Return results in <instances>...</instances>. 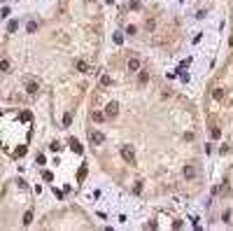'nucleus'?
<instances>
[{
  "mask_svg": "<svg viewBox=\"0 0 233 231\" xmlns=\"http://www.w3.org/2000/svg\"><path fill=\"white\" fill-rule=\"evenodd\" d=\"M77 70H79V72H91V68H89V63H86V61H77Z\"/></svg>",
  "mask_w": 233,
  "mask_h": 231,
  "instance_id": "nucleus-6",
  "label": "nucleus"
},
{
  "mask_svg": "<svg viewBox=\"0 0 233 231\" xmlns=\"http://www.w3.org/2000/svg\"><path fill=\"white\" fill-rule=\"evenodd\" d=\"M121 157H124L128 163H135V152H133V147L124 145V147H121Z\"/></svg>",
  "mask_w": 233,
  "mask_h": 231,
  "instance_id": "nucleus-1",
  "label": "nucleus"
},
{
  "mask_svg": "<svg viewBox=\"0 0 233 231\" xmlns=\"http://www.w3.org/2000/svg\"><path fill=\"white\" fill-rule=\"evenodd\" d=\"M33 222V213H26L23 215V224H30Z\"/></svg>",
  "mask_w": 233,
  "mask_h": 231,
  "instance_id": "nucleus-13",
  "label": "nucleus"
},
{
  "mask_svg": "<svg viewBox=\"0 0 233 231\" xmlns=\"http://www.w3.org/2000/svg\"><path fill=\"white\" fill-rule=\"evenodd\" d=\"M128 70H131V72L140 70V59H135V56H133V59H128Z\"/></svg>",
  "mask_w": 233,
  "mask_h": 231,
  "instance_id": "nucleus-5",
  "label": "nucleus"
},
{
  "mask_svg": "<svg viewBox=\"0 0 233 231\" xmlns=\"http://www.w3.org/2000/svg\"><path fill=\"white\" fill-rule=\"evenodd\" d=\"M116 112H119V105H116V103H110V105L105 107V115H107L110 119H112V117H116Z\"/></svg>",
  "mask_w": 233,
  "mask_h": 231,
  "instance_id": "nucleus-4",
  "label": "nucleus"
},
{
  "mask_svg": "<svg viewBox=\"0 0 233 231\" xmlns=\"http://www.w3.org/2000/svg\"><path fill=\"white\" fill-rule=\"evenodd\" d=\"M107 115H103V112H93V122H103Z\"/></svg>",
  "mask_w": 233,
  "mask_h": 231,
  "instance_id": "nucleus-10",
  "label": "nucleus"
},
{
  "mask_svg": "<svg viewBox=\"0 0 233 231\" xmlns=\"http://www.w3.org/2000/svg\"><path fill=\"white\" fill-rule=\"evenodd\" d=\"M63 124L70 126V124H72V115H65V117H63Z\"/></svg>",
  "mask_w": 233,
  "mask_h": 231,
  "instance_id": "nucleus-14",
  "label": "nucleus"
},
{
  "mask_svg": "<svg viewBox=\"0 0 233 231\" xmlns=\"http://www.w3.org/2000/svg\"><path fill=\"white\" fill-rule=\"evenodd\" d=\"M138 80H140V84H144V82L149 80V75H147L144 70H140V77H138Z\"/></svg>",
  "mask_w": 233,
  "mask_h": 231,
  "instance_id": "nucleus-12",
  "label": "nucleus"
},
{
  "mask_svg": "<svg viewBox=\"0 0 233 231\" xmlns=\"http://www.w3.org/2000/svg\"><path fill=\"white\" fill-rule=\"evenodd\" d=\"M37 89H40V84H37L35 80L26 77V91H28V93H37Z\"/></svg>",
  "mask_w": 233,
  "mask_h": 231,
  "instance_id": "nucleus-3",
  "label": "nucleus"
},
{
  "mask_svg": "<svg viewBox=\"0 0 233 231\" xmlns=\"http://www.w3.org/2000/svg\"><path fill=\"white\" fill-rule=\"evenodd\" d=\"M70 147H72V152H82V145H79L77 140H75V138L70 140Z\"/></svg>",
  "mask_w": 233,
  "mask_h": 231,
  "instance_id": "nucleus-9",
  "label": "nucleus"
},
{
  "mask_svg": "<svg viewBox=\"0 0 233 231\" xmlns=\"http://www.w3.org/2000/svg\"><path fill=\"white\" fill-rule=\"evenodd\" d=\"M100 84H103V87H110V84H112V77H110V75H103V77H100Z\"/></svg>",
  "mask_w": 233,
  "mask_h": 231,
  "instance_id": "nucleus-8",
  "label": "nucleus"
},
{
  "mask_svg": "<svg viewBox=\"0 0 233 231\" xmlns=\"http://www.w3.org/2000/svg\"><path fill=\"white\" fill-rule=\"evenodd\" d=\"M89 140L93 142V145H100V142H105V135L100 133V131H91V133H89Z\"/></svg>",
  "mask_w": 233,
  "mask_h": 231,
  "instance_id": "nucleus-2",
  "label": "nucleus"
},
{
  "mask_svg": "<svg viewBox=\"0 0 233 231\" xmlns=\"http://www.w3.org/2000/svg\"><path fill=\"white\" fill-rule=\"evenodd\" d=\"M194 175H196V168H194V166H187V168H184V178H194Z\"/></svg>",
  "mask_w": 233,
  "mask_h": 231,
  "instance_id": "nucleus-7",
  "label": "nucleus"
},
{
  "mask_svg": "<svg viewBox=\"0 0 233 231\" xmlns=\"http://www.w3.org/2000/svg\"><path fill=\"white\" fill-rule=\"evenodd\" d=\"M215 98H217V100H222V98H224V91H222V89H215Z\"/></svg>",
  "mask_w": 233,
  "mask_h": 231,
  "instance_id": "nucleus-15",
  "label": "nucleus"
},
{
  "mask_svg": "<svg viewBox=\"0 0 233 231\" xmlns=\"http://www.w3.org/2000/svg\"><path fill=\"white\" fill-rule=\"evenodd\" d=\"M0 68H2L5 72H9V61H7V59H2V61H0Z\"/></svg>",
  "mask_w": 233,
  "mask_h": 231,
  "instance_id": "nucleus-11",
  "label": "nucleus"
}]
</instances>
